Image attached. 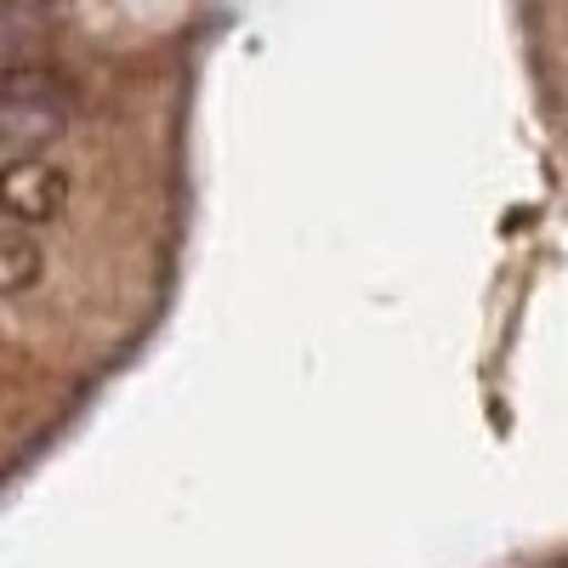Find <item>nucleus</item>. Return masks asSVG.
Here are the masks:
<instances>
[{"label":"nucleus","mask_w":568,"mask_h":568,"mask_svg":"<svg viewBox=\"0 0 568 568\" xmlns=\"http://www.w3.org/2000/svg\"><path fill=\"white\" fill-rule=\"evenodd\" d=\"M69 125V85L45 69V63H23L7 69V103H0V142L12 154H45Z\"/></svg>","instance_id":"f257e3e1"},{"label":"nucleus","mask_w":568,"mask_h":568,"mask_svg":"<svg viewBox=\"0 0 568 568\" xmlns=\"http://www.w3.org/2000/svg\"><path fill=\"white\" fill-rule=\"evenodd\" d=\"M0 194H7V211L29 227H52L69 211V171L45 154H12L7 176H0Z\"/></svg>","instance_id":"f03ea898"},{"label":"nucleus","mask_w":568,"mask_h":568,"mask_svg":"<svg viewBox=\"0 0 568 568\" xmlns=\"http://www.w3.org/2000/svg\"><path fill=\"white\" fill-rule=\"evenodd\" d=\"M45 278V245L34 240V227L12 216V227L0 233V291L7 296H29Z\"/></svg>","instance_id":"7ed1b4c3"},{"label":"nucleus","mask_w":568,"mask_h":568,"mask_svg":"<svg viewBox=\"0 0 568 568\" xmlns=\"http://www.w3.org/2000/svg\"><path fill=\"white\" fill-rule=\"evenodd\" d=\"M45 0H7V69L45 63Z\"/></svg>","instance_id":"20e7f679"}]
</instances>
